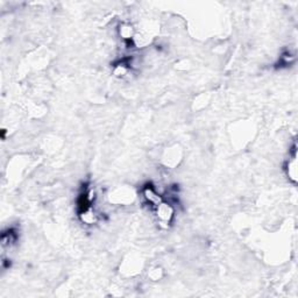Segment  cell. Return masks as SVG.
<instances>
[{"mask_svg": "<svg viewBox=\"0 0 298 298\" xmlns=\"http://www.w3.org/2000/svg\"><path fill=\"white\" fill-rule=\"evenodd\" d=\"M155 210V215H156L157 222L160 225L164 226V227H168L169 224H171L172 219L175 217V209L170 203L167 202H162L160 205H157Z\"/></svg>", "mask_w": 298, "mask_h": 298, "instance_id": "6da1fadb", "label": "cell"}, {"mask_svg": "<svg viewBox=\"0 0 298 298\" xmlns=\"http://www.w3.org/2000/svg\"><path fill=\"white\" fill-rule=\"evenodd\" d=\"M142 196H144L145 201L147 202V204L151 208L155 209L157 205H160L162 202H163V198L162 196L158 194V192L155 190L154 186L151 185H147L145 186L144 190H142Z\"/></svg>", "mask_w": 298, "mask_h": 298, "instance_id": "7a4b0ae2", "label": "cell"}, {"mask_svg": "<svg viewBox=\"0 0 298 298\" xmlns=\"http://www.w3.org/2000/svg\"><path fill=\"white\" fill-rule=\"evenodd\" d=\"M286 175L289 178L290 182L296 183L297 182V155H296V145H294L293 154L289 157V160L286 163Z\"/></svg>", "mask_w": 298, "mask_h": 298, "instance_id": "3957f363", "label": "cell"}]
</instances>
